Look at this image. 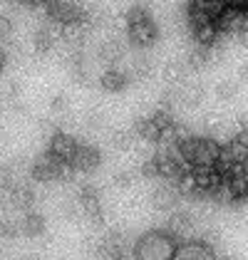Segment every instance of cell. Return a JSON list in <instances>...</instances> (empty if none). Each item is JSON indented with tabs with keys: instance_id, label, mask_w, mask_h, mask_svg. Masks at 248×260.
I'll use <instances>...</instances> for the list:
<instances>
[{
	"instance_id": "6da1fadb",
	"label": "cell",
	"mask_w": 248,
	"mask_h": 260,
	"mask_svg": "<svg viewBox=\"0 0 248 260\" xmlns=\"http://www.w3.org/2000/svg\"><path fill=\"white\" fill-rule=\"evenodd\" d=\"M179 154L181 159L191 166V169H206V166H216L221 161L224 146L213 139H201V137H186L179 144Z\"/></svg>"
},
{
	"instance_id": "7a4b0ae2",
	"label": "cell",
	"mask_w": 248,
	"mask_h": 260,
	"mask_svg": "<svg viewBox=\"0 0 248 260\" xmlns=\"http://www.w3.org/2000/svg\"><path fill=\"white\" fill-rule=\"evenodd\" d=\"M176 238L169 231H146L134 243V258L137 260H174Z\"/></svg>"
},
{
	"instance_id": "3957f363",
	"label": "cell",
	"mask_w": 248,
	"mask_h": 260,
	"mask_svg": "<svg viewBox=\"0 0 248 260\" xmlns=\"http://www.w3.org/2000/svg\"><path fill=\"white\" fill-rule=\"evenodd\" d=\"M124 18H127V32H129V40L134 42L137 47H149V45L157 42L159 30H157V22L151 20V15H149L146 8L137 5V8H132Z\"/></svg>"
},
{
	"instance_id": "277c9868",
	"label": "cell",
	"mask_w": 248,
	"mask_h": 260,
	"mask_svg": "<svg viewBox=\"0 0 248 260\" xmlns=\"http://www.w3.org/2000/svg\"><path fill=\"white\" fill-rule=\"evenodd\" d=\"M174 260H219L211 243L206 240H184L176 253H174Z\"/></svg>"
},
{
	"instance_id": "5b68a950",
	"label": "cell",
	"mask_w": 248,
	"mask_h": 260,
	"mask_svg": "<svg viewBox=\"0 0 248 260\" xmlns=\"http://www.w3.org/2000/svg\"><path fill=\"white\" fill-rule=\"evenodd\" d=\"M100 253L107 260H127L129 250H127V238L119 231H109V236L100 243Z\"/></svg>"
},
{
	"instance_id": "8992f818",
	"label": "cell",
	"mask_w": 248,
	"mask_h": 260,
	"mask_svg": "<svg viewBox=\"0 0 248 260\" xmlns=\"http://www.w3.org/2000/svg\"><path fill=\"white\" fill-rule=\"evenodd\" d=\"M194 216L189 213V211H174L171 216H169V223H166V228H169V233L174 236V238H191V233H194Z\"/></svg>"
},
{
	"instance_id": "52a82bcc",
	"label": "cell",
	"mask_w": 248,
	"mask_h": 260,
	"mask_svg": "<svg viewBox=\"0 0 248 260\" xmlns=\"http://www.w3.org/2000/svg\"><path fill=\"white\" fill-rule=\"evenodd\" d=\"M65 159H57L55 154H47L33 164V179L35 181H57V169Z\"/></svg>"
},
{
	"instance_id": "ba28073f",
	"label": "cell",
	"mask_w": 248,
	"mask_h": 260,
	"mask_svg": "<svg viewBox=\"0 0 248 260\" xmlns=\"http://www.w3.org/2000/svg\"><path fill=\"white\" fill-rule=\"evenodd\" d=\"M179 199H181V193L176 186H159L151 193V206L157 211H171V208H176Z\"/></svg>"
},
{
	"instance_id": "9c48e42d",
	"label": "cell",
	"mask_w": 248,
	"mask_h": 260,
	"mask_svg": "<svg viewBox=\"0 0 248 260\" xmlns=\"http://www.w3.org/2000/svg\"><path fill=\"white\" fill-rule=\"evenodd\" d=\"M77 141L72 139L70 134H65V132H57L52 141H50V154H55L57 159H65V161H72L75 156V151H77Z\"/></svg>"
},
{
	"instance_id": "30bf717a",
	"label": "cell",
	"mask_w": 248,
	"mask_h": 260,
	"mask_svg": "<svg viewBox=\"0 0 248 260\" xmlns=\"http://www.w3.org/2000/svg\"><path fill=\"white\" fill-rule=\"evenodd\" d=\"M72 166L77 171H95L100 166V151L95 146H77V151L72 156Z\"/></svg>"
},
{
	"instance_id": "8fae6325",
	"label": "cell",
	"mask_w": 248,
	"mask_h": 260,
	"mask_svg": "<svg viewBox=\"0 0 248 260\" xmlns=\"http://www.w3.org/2000/svg\"><path fill=\"white\" fill-rule=\"evenodd\" d=\"M20 228L27 238H38V236L45 233V218L38 216V213H27V216L20 220Z\"/></svg>"
},
{
	"instance_id": "7c38bea8",
	"label": "cell",
	"mask_w": 248,
	"mask_h": 260,
	"mask_svg": "<svg viewBox=\"0 0 248 260\" xmlns=\"http://www.w3.org/2000/svg\"><path fill=\"white\" fill-rule=\"evenodd\" d=\"M10 201H13L15 208H33L35 193H33V188H27V186H13V188H10Z\"/></svg>"
},
{
	"instance_id": "4fadbf2b",
	"label": "cell",
	"mask_w": 248,
	"mask_h": 260,
	"mask_svg": "<svg viewBox=\"0 0 248 260\" xmlns=\"http://www.w3.org/2000/svg\"><path fill=\"white\" fill-rule=\"evenodd\" d=\"M137 134L144 141H162V126L154 121V117H149L137 124Z\"/></svg>"
},
{
	"instance_id": "5bb4252c",
	"label": "cell",
	"mask_w": 248,
	"mask_h": 260,
	"mask_svg": "<svg viewBox=\"0 0 248 260\" xmlns=\"http://www.w3.org/2000/svg\"><path fill=\"white\" fill-rule=\"evenodd\" d=\"M124 84H127V75L119 70H107L102 75V87L107 92H119L124 89Z\"/></svg>"
},
{
	"instance_id": "9a60e30c",
	"label": "cell",
	"mask_w": 248,
	"mask_h": 260,
	"mask_svg": "<svg viewBox=\"0 0 248 260\" xmlns=\"http://www.w3.org/2000/svg\"><path fill=\"white\" fill-rule=\"evenodd\" d=\"M124 55V50L117 45V42H104L102 50H100V57L104 62H109V64H114V62H119Z\"/></svg>"
},
{
	"instance_id": "2e32d148",
	"label": "cell",
	"mask_w": 248,
	"mask_h": 260,
	"mask_svg": "<svg viewBox=\"0 0 248 260\" xmlns=\"http://www.w3.org/2000/svg\"><path fill=\"white\" fill-rule=\"evenodd\" d=\"M60 213H62V218L65 220H72V223H75V220H80L84 216V211L75 203V201H65V203L60 206Z\"/></svg>"
},
{
	"instance_id": "e0dca14e",
	"label": "cell",
	"mask_w": 248,
	"mask_h": 260,
	"mask_svg": "<svg viewBox=\"0 0 248 260\" xmlns=\"http://www.w3.org/2000/svg\"><path fill=\"white\" fill-rule=\"evenodd\" d=\"M22 233L20 223H15V220H0V236L3 238H18Z\"/></svg>"
},
{
	"instance_id": "ac0fdd59",
	"label": "cell",
	"mask_w": 248,
	"mask_h": 260,
	"mask_svg": "<svg viewBox=\"0 0 248 260\" xmlns=\"http://www.w3.org/2000/svg\"><path fill=\"white\" fill-rule=\"evenodd\" d=\"M236 92H238V87H236V82H219V87H216V97L219 100H233L236 97Z\"/></svg>"
},
{
	"instance_id": "d6986e66",
	"label": "cell",
	"mask_w": 248,
	"mask_h": 260,
	"mask_svg": "<svg viewBox=\"0 0 248 260\" xmlns=\"http://www.w3.org/2000/svg\"><path fill=\"white\" fill-rule=\"evenodd\" d=\"M114 186L122 188V191L132 188V186H134V174L127 171V169H124V171H117V174H114Z\"/></svg>"
},
{
	"instance_id": "ffe728a7",
	"label": "cell",
	"mask_w": 248,
	"mask_h": 260,
	"mask_svg": "<svg viewBox=\"0 0 248 260\" xmlns=\"http://www.w3.org/2000/svg\"><path fill=\"white\" fill-rule=\"evenodd\" d=\"M186 75V67L184 64H169L164 70V80L166 82H181Z\"/></svg>"
},
{
	"instance_id": "44dd1931",
	"label": "cell",
	"mask_w": 248,
	"mask_h": 260,
	"mask_svg": "<svg viewBox=\"0 0 248 260\" xmlns=\"http://www.w3.org/2000/svg\"><path fill=\"white\" fill-rule=\"evenodd\" d=\"M139 174H142L144 179H157V176H159V161H157V156L144 161V164L139 166Z\"/></svg>"
},
{
	"instance_id": "7402d4cb",
	"label": "cell",
	"mask_w": 248,
	"mask_h": 260,
	"mask_svg": "<svg viewBox=\"0 0 248 260\" xmlns=\"http://www.w3.org/2000/svg\"><path fill=\"white\" fill-rule=\"evenodd\" d=\"M112 144H114L117 149H129V146H132V137H129L127 132H114V134H112Z\"/></svg>"
},
{
	"instance_id": "603a6c76",
	"label": "cell",
	"mask_w": 248,
	"mask_h": 260,
	"mask_svg": "<svg viewBox=\"0 0 248 260\" xmlns=\"http://www.w3.org/2000/svg\"><path fill=\"white\" fill-rule=\"evenodd\" d=\"M10 35H13V20L0 15V40H10Z\"/></svg>"
},
{
	"instance_id": "cb8c5ba5",
	"label": "cell",
	"mask_w": 248,
	"mask_h": 260,
	"mask_svg": "<svg viewBox=\"0 0 248 260\" xmlns=\"http://www.w3.org/2000/svg\"><path fill=\"white\" fill-rule=\"evenodd\" d=\"M95 196H100V193H97V186H92V183H82V186H80V201L95 199Z\"/></svg>"
},
{
	"instance_id": "d4e9b609",
	"label": "cell",
	"mask_w": 248,
	"mask_h": 260,
	"mask_svg": "<svg viewBox=\"0 0 248 260\" xmlns=\"http://www.w3.org/2000/svg\"><path fill=\"white\" fill-rule=\"evenodd\" d=\"M20 5H33V8H40V5H47V0H15Z\"/></svg>"
},
{
	"instance_id": "484cf974",
	"label": "cell",
	"mask_w": 248,
	"mask_h": 260,
	"mask_svg": "<svg viewBox=\"0 0 248 260\" xmlns=\"http://www.w3.org/2000/svg\"><path fill=\"white\" fill-rule=\"evenodd\" d=\"M3 67H5V50L0 47V70H3Z\"/></svg>"
},
{
	"instance_id": "4316f807",
	"label": "cell",
	"mask_w": 248,
	"mask_h": 260,
	"mask_svg": "<svg viewBox=\"0 0 248 260\" xmlns=\"http://www.w3.org/2000/svg\"><path fill=\"white\" fill-rule=\"evenodd\" d=\"M219 260H238V258H236V255H231V253H224Z\"/></svg>"
},
{
	"instance_id": "83f0119b",
	"label": "cell",
	"mask_w": 248,
	"mask_h": 260,
	"mask_svg": "<svg viewBox=\"0 0 248 260\" xmlns=\"http://www.w3.org/2000/svg\"><path fill=\"white\" fill-rule=\"evenodd\" d=\"M20 260H42V258H40V255H22Z\"/></svg>"
}]
</instances>
